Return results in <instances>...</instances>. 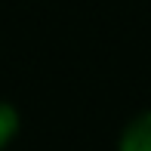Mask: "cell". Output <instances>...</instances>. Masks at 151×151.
<instances>
[{"mask_svg":"<svg viewBox=\"0 0 151 151\" xmlns=\"http://www.w3.org/2000/svg\"><path fill=\"white\" fill-rule=\"evenodd\" d=\"M19 123H22V120H19V111L9 105V102H0V151L16 139Z\"/></svg>","mask_w":151,"mask_h":151,"instance_id":"2","label":"cell"},{"mask_svg":"<svg viewBox=\"0 0 151 151\" xmlns=\"http://www.w3.org/2000/svg\"><path fill=\"white\" fill-rule=\"evenodd\" d=\"M117 151H151V111H142L123 127Z\"/></svg>","mask_w":151,"mask_h":151,"instance_id":"1","label":"cell"}]
</instances>
